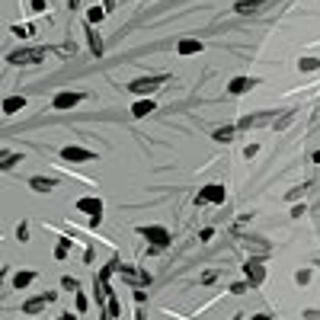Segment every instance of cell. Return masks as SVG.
<instances>
[{"label":"cell","instance_id":"1","mask_svg":"<svg viewBox=\"0 0 320 320\" xmlns=\"http://www.w3.org/2000/svg\"><path fill=\"white\" fill-rule=\"evenodd\" d=\"M224 198H228V189L221 183H208L205 189H198L195 205H224Z\"/></svg>","mask_w":320,"mask_h":320},{"label":"cell","instance_id":"2","mask_svg":"<svg viewBox=\"0 0 320 320\" xmlns=\"http://www.w3.org/2000/svg\"><path fill=\"white\" fill-rule=\"evenodd\" d=\"M138 234H141L144 240H148L151 247H157V250H163V247H170V231L167 228H160V224H151V228H138Z\"/></svg>","mask_w":320,"mask_h":320},{"label":"cell","instance_id":"3","mask_svg":"<svg viewBox=\"0 0 320 320\" xmlns=\"http://www.w3.org/2000/svg\"><path fill=\"white\" fill-rule=\"evenodd\" d=\"M7 61L10 64H39V61H45V48H16L7 55Z\"/></svg>","mask_w":320,"mask_h":320},{"label":"cell","instance_id":"4","mask_svg":"<svg viewBox=\"0 0 320 320\" xmlns=\"http://www.w3.org/2000/svg\"><path fill=\"white\" fill-rule=\"evenodd\" d=\"M163 83H167V77H163V74H151V77H138V80H132V83H128V90H132V93H141V96H148V93L160 90Z\"/></svg>","mask_w":320,"mask_h":320},{"label":"cell","instance_id":"5","mask_svg":"<svg viewBox=\"0 0 320 320\" xmlns=\"http://www.w3.org/2000/svg\"><path fill=\"white\" fill-rule=\"evenodd\" d=\"M77 211L90 215V224H93V228H96V224L102 221V202H99V198H93V195L77 198Z\"/></svg>","mask_w":320,"mask_h":320},{"label":"cell","instance_id":"6","mask_svg":"<svg viewBox=\"0 0 320 320\" xmlns=\"http://www.w3.org/2000/svg\"><path fill=\"white\" fill-rule=\"evenodd\" d=\"M244 275H247V282L253 285V288H256V285H263V282H266V266H263V259H253V256H250L247 263H244Z\"/></svg>","mask_w":320,"mask_h":320},{"label":"cell","instance_id":"7","mask_svg":"<svg viewBox=\"0 0 320 320\" xmlns=\"http://www.w3.org/2000/svg\"><path fill=\"white\" fill-rule=\"evenodd\" d=\"M116 272L122 275L128 285H135V288H138V285H148V282H151V275H148V272H138V269H132V266H125V263H119V266H116Z\"/></svg>","mask_w":320,"mask_h":320},{"label":"cell","instance_id":"8","mask_svg":"<svg viewBox=\"0 0 320 320\" xmlns=\"http://www.w3.org/2000/svg\"><path fill=\"white\" fill-rule=\"evenodd\" d=\"M61 160H67V163H86V160H96V154L86 151V148H74V144H67V148L61 151Z\"/></svg>","mask_w":320,"mask_h":320},{"label":"cell","instance_id":"9","mask_svg":"<svg viewBox=\"0 0 320 320\" xmlns=\"http://www.w3.org/2000/svg\"><path fill=\"white\" fill-rule=\"evenodd\" d=\"M80 99H83V93H71V90H67V93H58V96L51 99V106H55V109H74Z\"/></svg>","mask_w":320,"mask_h":320},{"label":"cell","instance_id":"10","mask_svg":"<svg viewBox=\"0 0 320 320\" xmlns=\"http://www.w3.org/2000/svg\"><path fill=\"white\" fill-rule=\"evenodd\" d=\"M256 86L253 77H234V80L228 83V93H234V96H240V93H250Z\"/></svg>","mask_w":320,"mask_h":320},{"label":"cell","instance_id":"11","mask_svg":"<svg viewBox=\"0 0 320 320\" xmlns=\"http://www.w3.org/2000/svg\"><path fill=\"white\" fill-rule=\"evenodd\" d=\"M48 301H55V291H48L45 298H32V301H26V304H23V314H39V310H45Z\"/></svg>","mask_w":320,"mask_h":320},{"label":"cell","instance_id":"12","mask_svg":"<svg viewBox=\"0 0 320 320\" xmlns=\"http://www.w3.org/2000/svg\"><path fill=\"white\" fill-rule=\"evenodd\" d=\"M234 10H237L240 16H253V13L263 10V0H237V4H234Z\"/></svg>","mask_w":320,"mask_h":320},{"label":"cell","instance_id":"13","mask_svg":"<svg viewBox=\"0 0 320 320\" xmlns=\"http://www.w3.org/2000/svg\"><path fill=\"white\" fill-rule=\"evenodd\" d=\"M176 51H179V55H198V51H202V42H198V39H183V42H179V45H176Z\"/></svg>","mask_w":320,"mask_h":320},{"label":"cell","instance_id":"14","mask_svg":"<svg viewBox=\"0 0 320 320\" xmlns=\"http://www.w3.org/2000/svg\"><path fill=\"white\" fill-rule=\"evenodd\" d=\"M154 109H157V106H154L151 99H138L135 106H132V116H135V119H144V116H151Z\"/></svg>","mask_w":320,"mask_h":320},{"label":"cell","instance_id":"15","mask_svg":"<svg viewBox=\"0 0 320 320\" xmlns=\"http://www.w3.org/2000/svg\"><path fill=\"white\" fill-rule=\"evenodd\" d=\"M234 132H237L234 125H221V128H215V132H211V138H215V141H221V144H228V141H234Z\"/></svg>","mask_w":320,"mask_h":320},{"label":"cell","instance_id":"16","mask_svg":"<svg viewBox=\"0 0 320 320\" xmlns=\"http://www.w3.org/2000/svg\"><path fill=\"white\" fill-rule=\"evenodd\" d=\"M86 42H90V51L99 58V55H102V42H99L96 32H93V23H86Z\"/></svg>","mask_w":320,"mask_h":320},{"label":"cell","instance_id":"17","mask_svg":"<svg viewBox=\"0 0 320 320\" xmlns=\"http://www.w3.org/2000/svg\"><path fill=\"white\" fill-rule=\"evenodd\" d=\"M29 186L36 189V192H51V189H55V179H48V176H32Z\"/></svg>","mask_w":320,"mask_h":320},{"label":"cell","instance_id":"18","mask_svg":"<svg viewBox=\"0 0 320 320\" xmlns=\"http://www.w3.org/2000/svg\"><path fill=\"white\" fill-rule=\"evenodd\" d=\"M20 109H26V99L23 96H7L4 99V112H7V116H13V112H20Z\"/></svg>","mask_w":320,"mask_h":320},{"label":"cell","instance_id":"19","mask_svg":"<svg viewBox=\"0 0 320 320\" xmlns=\"http://www.w3.org/2000/svg\"><path fill=\"white\" fill-rule=\"evenodd\" d=\"M32 282H36V272H16L13 275V288H26Z\"/></svg>","mask_w":320,"mask_h":320},{"label":"cell","instance_id":"20","mask_svg":"<svg viewBox=\"0 0 320 320\" xmlns=\"http://www.w3.org/2000/svg\"><path fill=\"white\" fill-rule=\"evenodd\" d=\"M259 122H266V116H244L240 119V132H247V128H253V125H259Z\"/></svg>","mask_w":320,"mask_h":320},{"label":"cell","instance_id":"21","mask_svg":"<svg viewBox=\"0 0 320 320\" xmlns=\"http://www.w3.org/2000/svg\"><path fill=\"white\" fill-rule=\"evenodd\" d=\"M23 160V154H4V160H0V167H4V170H13L16 167V163H20Z\"/></svg>","mask_w":320,"mask_h":320},{"label":"cell","instance_id":"22","mask_svg":"<svg viewBox=\"0 0 320 320\" xmlns=\"http://www.w3.org/2000/svg\"><path fill=\"white\" fill-rule=\"evenodd\" d=\"M298 67L301 71H320V58H301Z\"/></svg>","mask_w":320,"mask_h":320},{"label":"cell","instance_id":"23","mask_svg":"<svg viewBox=\"0 0 320 320\" xmlns=\"http://www.w3.org/2000/svg\"><path fill=\"white\" fill-rule=\"evenodd\" d=\"M10 32H13V36H20V39H29L36 29H32V26H20V23H16V26H10Z\"/></svg>","mask_w":320,"mask_h":320},{"label":"cell","instance_id":"24","mask_svg":"<svg viewBox=\"0 0 320 320\" xmlns=\"http://www.w3.org/2000/svg\"><path fill=\"white\" fill-rule=\"evenodd\" d=\"M67 247H71V237H61V244L55 247V259H64L67 256Z\"/></svg>","mask_w":320,"mask_h":320},{"label":"cell","instance_id":"25","mask_svg":"<svg viewBox=\"0 0 320 320\" xmlns=\"http://www.w3.org/2000/svg\"><path fill=\"white\" fill-rule=\"evenodd\" d=\"M102 16H106V10H102V7H90V13H86V23H99Z\"/></svg>","mask_w":320,"mask_h":320},{"label":"cell","instance_id":"26","mask_svg":"<svg viewBox=\"0 0 320 320\" xmlns=\"http://www.w3.org/2000/svg\"><path fill=\"white\" fill-rule=\"evenodd\" d=\"M291 119H295V112H285V116L279 119V122H275V132H285V128L291 125Z\"/></svg>","mask_w":320,"mask_h":320},{"label":"cell","instance_id":"27","mask_svg":"<svg viewBox=\"0 0 320 320\" xmlns=\"http://www.w3.org/2000/svg\"><path fill=\"white\" fill-rule=\"evenodd\" d=\"M61 288H67V291H77V288H80V282H77V279H71V275H64V279H61Z\"/></svg>","mask_w":320,"mask_h":320},{"label":"cell","instance_id":"28","mask_svg":"<svg viewBox=\"0 0 320 320\" xmlns=\"http://www.w3.org/2000/svg\"><path fill=\"white\" fill-rule=\"evenodd\" d=\"M295 282H298V285H307V282H310V272H307V269H298V272H295Z\"/></svg>","mask_w":320,"mask_h":320},{"label":"cell","instance_id":"29","mask_svg":"<svg viewBox=\"0 0 320 320\" xmlns=\"http://www.w3.org/2000/svg\"><path fill=\"white\" fill-rule=\"evenodd\" d=\"M26 234H29V224H26V221H20V228H16V237H20V240H29Z\"/></svg>","mask_w":320,"mask_h":320},{"label":"cell","instance_id":"30","mask_svg":"<svg viewBox=\"0 0 320 320\" xmlns=\"http://www.w3.org/2000/svg\"><path fill=\"white\" fill-rule=\"evenodd\" d=\"M256 154H259L256 144H247V148H244V157H247V160H250V157H256Z\"/></svg>","mask_w":320,"mask_h":320},{"label":"cell","instance_id":"31","mask_svg":"<svg viewBox=\"0 0 320 320\" xmlns=\"http://www.w3.org/2000/svg\"><path fill=\"white\" fill-rule=\"evenodd\" d=\"M29 10H36V13H42V10H45V0H29Z\"/></svg>","mask_w":320,"mask_h":320},{"label":"cell","instance_id":"32","mask_svg":"<svg viewBox=\"0 0 320 320\" xmlns=\"http://www.w3.org/2000/svg\"><path fill=\"white\" fill-rule=\"evenodd\" d=\"M231 291H234V295H244V291H247V282H234V285H231Z\"/></svg>","mask_w":320,"mask_h":320},{"label":"cell","instance_id":"33","mask_svg":"<svg viewBox=\"0 0 320 320\" xmlns=\"http://www.w3.org/2000/svg\"><path fill=\"white\" fill-rule=\"evenodd\" d=\"M304 189H307V186H295V189H291V192H288V198H291V202H295L298 195H304Z\"/></svg>","mask_w":320,"mask_h":320},{"label":"cell","instance_id":"34","mask_svg":"<svg viewBox=\"0 0 320 320\" xmlns=\"http://www.w3.org/2000/svg\"><path fill=\"white\" fill-rule=\"evenodd\" d=\"M215 279H218V272H205V275H202V282H205V285H211Z\"/></svg>","mask_w":320,"mask_h":320},{"label":"cell","instance_id":"35","mask_svg":"<svg viewBox=\"0 0 320 320\" xmlns=\"http://www.w3.org/2000/svg\"><path fill=\"white\" fill-rule=\"evenodd\" d=\"M77 310H86V295H77Z\"/></svg>","mask_w":320,"mask_h":320},{"label":"cell","instance_id":"36","mask_svg":"<svg viewBox=\"0 0 320 320\" xmlns=\"http://www.w3.org/2000/svg\"><path fill=\"white\" fill-rule=\"evenodd\" d=\"M250 320H269V314H256V317H250Z\"/></svg>","mask_w":320,"mask_h":320},{"label":"cell","instance_id":"37","mask_svg":"<svg viewBox=\"0 0 320 320\" xmlns=\"http://www.w3.org/2000/svg\"><path fill=\"white\" fill-rule=\"evenodd\" d=\"M314 163H320V151H314Z\"/></svg>","mask_w":320,"mask_h":320},{"label":"cell","instance_id":"38","mask_svg":"<svg viewBox=\"0 0 320 320\" xmlns=\"http://www.w3.org/2000/svg\"><path fill=\"white\" fill-rule=\"evenodd\" d=\"M61 320H77V317H74V314H64V317H61Z\"/></svg>","mask_w":320,"mask_h":320},{"label":"cell","instance_id":"39","mask_svg":"<svg viewBox=\"0 0 320 320\" xmlns=\"http://www.w3.org/2000/svg\"><path fill=\"white\" fill-rule=\"evenodd\" d=\"M231 320H240V317H231Z\"/></svg>","mask_w":320,"mask_h":320}]
</instances>
